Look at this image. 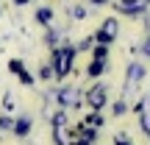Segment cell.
I'll return each mask as SVG.
<instances>
[{
	"label": "cell",
	"mask_w": 150,
	"mask_h": 145,
	"mask_svg": "<svg viewBox=\"0 0 150 145\" xmlns=\"http://www.w3.org/2000/svg\"><path fill=\"white\" fill-rule=\"evenodd\" d=\"M39 78H42V81H50V78H53V67H50V64H45L42 70H39Z\"/></svg>",
	"instance_id": "cell-7"
},
{
	"label": "cell",
	"mask_w": 150,
	"mask_h": 145,
	"mask_svg": "<svg viewBox=\"0 0 150 145\" xmlns=\"http://www.w3.org/2000/svg\"><path fill=\"white\" fill-rule=\"evenodd\" d=\"M72 56H75V50L70 48V45H67V48H59V50H56V53H53V64H50V67H56V70H53V75L64 78V75L72 70Z\"/></svg>",
	"instance_id": "cell-1"
},
{
	"label": "cell",
	"mask_w": 150,
	"mask_h": 145,
	"mask_svg": "<svg viewBox=\"0 0 150 145\" xmlns=\"http://www.w3.org/2000/svg\"><path fill=\"white\" fill-rule=\"evenodd\" d=\"M50 20H53V9H39L36 11V22L39 25H50Z\"/></svg>",
	"instance_id": "cell-6"
},
{
	"label": "cell",
	"mask_w": 150,
	"mask_h": 145,
	"mask_svg": "<svg viewBox=\"0 0 150 145\" xmlns=\"http://www.w3.org/2000/svg\"><path fill=\"white\" fill-rule=\"evenodd\" d=\"M14 3H17V6H25V3H31V0H14Z\"/></svg>",
	"instance_id": "cell-10"
},
{
	"label": "cell",
	"mask_w": 150,
	"mask_h": 145,
	"mask_svg": "<svg viewBox=\"0 0 150 145\" xmlns=\"http://www.w3.org/2000/svg\"><path fill=\"white\" fill-rule=\"evenodd\" d=\"M114 6H117V9L120 11H139V0H117V3H114Z\"/></svg>",
	"instance_id": "cell-5"
},
{
	"label": "cell",
	"mask_w": 150,
	"mask_h": 145,
	"mask_svg": "<svg viewBox=\"0 0 150 145\" xmlns=\"http://www.w3.org/2000/svg\"><path fill=\"white\" fill-rule=\"evenodd\" d=\"M8 70L20 75V73H22V61H20V59H14V61H11V64H8Z\"/></svg>",
	"instance_id": "cell-8"
},
{
	"label": "cell",
	"mask_w": 150,
	"mask_h": 145,
	"mask_svg": "<svg viewBox=\"0 0 150 145\" xmlns=\"http://www.w3.org/2000/svg\"><path fill=\"white\" fill-rule=\"evenodd\" d=\"M92 3H97V6H100V3H106V0H92Z\"/></svg>",
	"instance_id": "cell-11"
},
{
	"label": "cell",
	"mask_w": 150,
	"mask_h": 145,
	"mask_svg": "<svg viewBox=\"0 0 150 145\" xmlns=\"http://www.w3.org/2000/svg\"><path fill=\"white\" fill-rule=\"evenodd\" d=\"M28 131H31V120H28V117H20V120L14 123V134H17V137H25Z\"/></svg>",
	"instance_id": "cell-4"
},
{
	"label": "cell",
	"mask_w": 150,
	"mask_h": 145,
	"mask_svg": "<svg viewBox=\"0 0 150 145\" xmlns=\"http://www.w3.org/2000/svg\"><path fill=\"white\" fill-rule=\"evenodd\" d=\"M103 70H106V61H89V67H86V75H89V78H97V75H100Z\"/></svg>",
	"instance_id": "cell-3"
},
{
	"label": "cell",
	"mask_w": 150,
	"mask_h": 145,
	"mask_svg": "<svg viewBox=\"0 0 150 145\" xmlns=\"http://www.w3.org/2000/svg\"><path fill=\"white\" fill-rule=\"evenodd\" d=\"M86 101H89V106L95 109H103V103H106V86H92L89 92H86Z\"/></svg>",
	"instance_id": "cell-2"
},
{
	"label": "cell",
	"mask_w": 150,
	"mask_h": 145,
	"mask_svg": "<svg viewBox=\"0 0 150 145\" xmlns=\"http://www.w3.org/2000/svg\"><path fill=\"white\" fill-rule=\"evenodd\" d=\"M147 50H150V48H147Z\"/></svg>",
	"instance_id": "cell-12"
},
{
	"label": "cell",
	"mask_w": 150,
	"mask_h": 145,
	"mask_svg": "<svg viewBox=\"0 0 150 145\" xmlns=\"http://www.w3.org/2000/svg\"><path fill=\"white\" fill-rule=\"evenodd\" d=\"M11 126H14V120H11V117H3V114H0V129H11Z\"/></svg>",
	"instance_id": "cell-9"
}]
</instances>
